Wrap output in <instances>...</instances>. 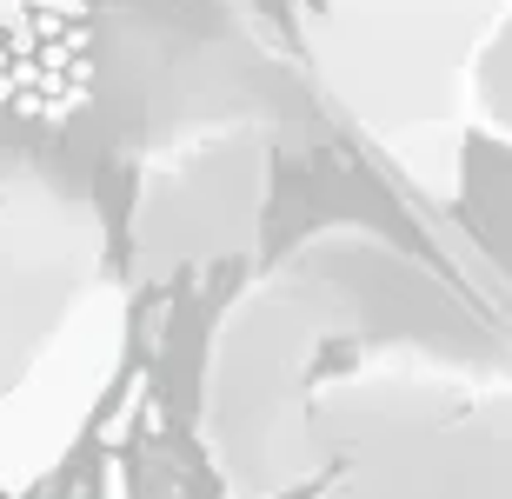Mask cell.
<instances>
[{
  "label": "cell",
  "instance_id": "2",
  "mask_svg": "<svg viewBox=\"0 0 512 499\" xmlns=\"http://www.w3.org/2000/svg\"><path fill=\"white\" fill-rule=\"evenodd\" d=\"M94 34V94L67 134L100 160L147 167L220 127L286 134L300 120L293 74L227 27L180 20L160 0H94Z\"/></svg>",
  "mask_w": 512,
  "mask_h": 499
},
{
  "label": "cell",
  "instance_id": "1",
  "mask_svg": "<svg viewBox=\"0 0 512 499\" xmlns=\"http://www.w3.org/2000/svg\"><path fill=\"white\" fill-rule=\"evenodd\" d=\"M439 353L473 360L479 327L433 273L360 227H333L253 280L213 327L200 373V446L220 486L286 493L320 480L306 393L333 360Z\"/></svg>",
  "mask_w": 512,
  "mask_h": 499
},
{
  "label": "cell",
  "instance_id": "7",
  "mask_svg": "<svg viewBox=\"0 0 512 499\" xmlns=\"http://www.w3.org/2000/svg\"><path fill=\"white\" fill-rule=\"evenodd\" d=\"M94 0H0V107L74 127L94 94Z\"/></svg>",
  "mask_w": 512,
  "mask_h": 499
},
{
  "label": "cell",
  "instance_id": "4",
  "mask_svg": "<svg viewBox=\"0 0 512 499\" xmlns=\"http://www.w3.org/2000/svg\"><path fill=\"white\" fill-rule=\"evenodd\" d=\"M114 233L94 187L27 147H0V393L27 380L100 273Z\"/></svg>",
  "mask_w": 512,
  "mask_h": 499
},
{
  "label": "cell",
  "instance_id": "3",
  "mask_svg": "<svg viewBox=\"0 0 512 499\" xmlns=\"http://www.w3.org/2000/svg\"><path fill=\"white\" fill-rule=\"evenodd\" d=\"M479 14L486 0H326L306 20L326 87L433 193H453L459 67Z\"/></svg>",
  "mask_w": 512,
  "mask_h": 499
},
{
  "label": "cell",
  "instance_id": "6",
  "mask_svg": "<svg viewBox=\"0 0 512 499\" xmlns=\"http://www.w3.org/2000/svg\"><path fill=\"white\" fill-rule=\"evenodd\" d=\"M133 300L140 293L120 280V267H107L60 327V340L40 353V366L0 393V499L47 486L80 453L87 426L127 373Z\"/></svg>",
  "mask_w": 512,
  "mask_h": 499
},
{
  "label": "cell",
  "instance_id": "5",
  "mask_svg": "<svg viewBox=\"0 0 512 499\" xmlns=\"http://www.w3.org/2000/svg\"><path fill=\"white\" fill-rule=\"evenodd\" d=\"M266 167H273V134L260 127H220L147 160L127 207L120 280L133 293H153L173 287L180 273L253 253L266 220Z\"/></svg>",
  "mask_w": 512,
  "mask_h": 499
}]
</instances>
